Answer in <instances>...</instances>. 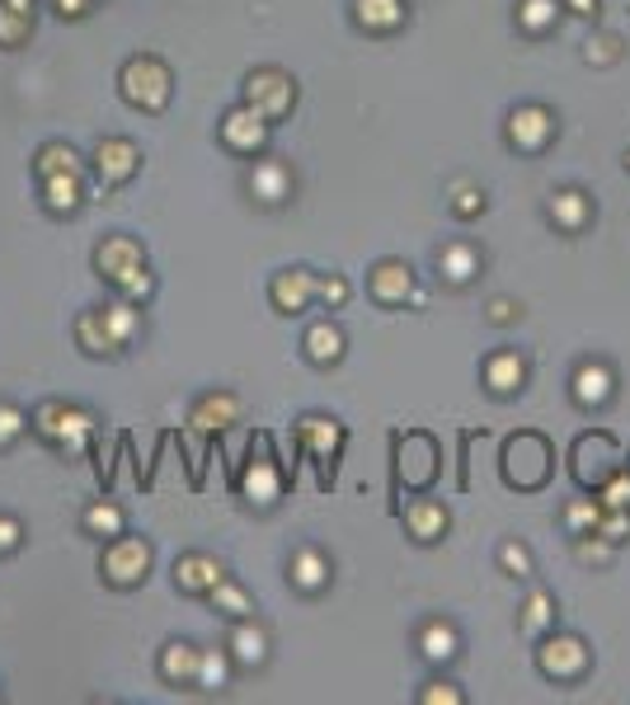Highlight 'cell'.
I'll return each instance as SVG.
<instances>
[{
    "label": "cell",
    "mask_w": 630,
    "mask_h": 705,
    "mask_svg": "<svg viewBox=\"0 0 630 705\" xmlns=\"http://www.w3.org/2000/svg\"><path fill=\"white\" fill-rule=\"evenodd\" d=\"M626 165H630V155H626Z\"/></svg>",
    "instance_id": "cell-56"
},
{
    "label": "cell",
    "mask_w": 630,
    "mask_h": 705,
    "mask_svg": "<svg viewBox=\"0 0 630 705\" xmlns=\"http://www.w3.org/2000/svg\"><path fill=\"white\" fill-rule=\"evenodd\" d=\"M90 165L81 161V151L71 142H43L33 151V174L38 180H48V174H85Z\"/></svg>",
    "instance_id": "cell-32"
},
{
    "label": "cell",
    "mask_w": 630,
    "mask_h": 705,
    "mask_svg": "<svg viewBox=\"0 0 630 705\" xmlns=\"http://www.w3.org/2000/svg\"><path fill=\"white\" fill-rule=\"evenodd\" d=\"M10 6H24V10H38V0H10Z\"/></svg>",
    "instance_id": "cell-55"
},
{
    "label": "cell",
    "mask_w": 630,
    "mask_h": 705,
    "mask_svg": "<svg viewBox=\"0 0 630 705\" xmlns=\"http://www.w3.org/2000/svg\"><path fill=\"white\" fill-rule=\"evenodd\" d=\"M583 57H588V62H598V67H612V62H621V38H617V33H598V38H588Z\"/></svg>",
    "instance_id": "cell-48"
},
{
    "label": "cell",
    "mask_w": 630,
    "mask_h": 705,
    "mask_svg": "<svg viewBox=\"0 0 630 705\" xmlns=\"http://www.w3.org/2000/svg\"><path fill=\"white\" fill-rule=\"evenodd\" d=\"M302 352H306L311 367H339L344 352H348V339H344V329L334 320H315V325H306V335H302Z\"/></svg>",
    "instance_id": "cell-28"
},
{
    "label": "cell",
    "mask_w": 630,
    "mask_h": 705,
    "mask_svg": "<svg viewBox=\"0 0 630 705\" xmlns=\"http://www.w3.org/2000/svg\"><path fill=\"white\" fill-rule=\"evenodd\" d=\"M598 537L602 541H630V508H602V522H598Z\"/></svg>",
    "instance_id": "cell-46"
},
{
    "label": "cell",
    "mask_w": 630,
    "mask_h": 705,
    "mask_svg": "<svg viewBox=\"0 0 630 705\" xmlns=\"http://www.w3.org/2000/svg\"><path fill=\"white\" fill-rule=\"evenodd\" d=\"M151 564H155V545L146 537L118 532L113 541H104V551H100V579L109 588H118V593H132V588L146 583Z\"/></svg>",
    "instance_id": "cell-8"
},
{
    "label": "cell",
    "mask_w": 630,
    "mask_h": 705,
    "mask_svg": "<svg viewBox=\"0 0 630 705\" xmlns=\"http://www.w3.org/2000/svg\"><path fill=\"white\" fill-rule=\"evenodd\" d=\"M560 6H565L569 14H583V19H593V14L602 10V0H560Z\"/></svg>",
    "instance_id": "cell-54"
},
{
    "label": "cell",
    "mask_w": 630,
    "mask_h": 705,
    "mask_svg": "<svg viewBox=\"0 0 630 705\" xmlns=\"http://www.w3.org/2000/svg\"><path fill=\"white\" fill-rule=\"evenodd\" d=\"M514 316H518V306L508 302V297H495V302H489V320H495V325H508Z\"/></svg>",
    "instance_id": "cell-53"
},
{
    "label": "cell",
    "mask_w": 630,
    "mask_h": 705,
    "mask_svg": "<svg viewBox=\"0 0 630 705\" xmlns=\"http://www.w3.org/2000/svg\"><path fill=\"white\" fill-rule=\"evenodd\" d=\"M222 579H226L222 560H212V555H203V551H189V555L174 560V588H180V593H189V597H207Z\"/></svg>",
    "instance_id": "cell-25"
},
{
    "label": "cell",
    "mask_w": 630,
    "mask_h": 705,
    "mask_svg": "<svg viewBox=\"0 0 630 705\" xmlns=\"http://www.w3.org/2000/svg\"><path fill=\"white\" fill-rule=\"evenodd\" d=\"M235 489H241V499L250 508H260V513H268V508H278L283 494H287V470L283 461L268 452V433H260L250 442V457L245 466L235 470Z\"/></svg>",
    "instance_id": "cell-7"
},
{
    "label": "cell",
    "mask_w": 630,
    "mask_h": 705,
    "mask_svg": "<svg viewBox=\"0 0 630 705\" xmlns=\"http://www.w3.org/2000/svg\"><path fill=\"white\" fill-rule=\"evenodd\" d=\"M118 94L136 113H165L174 100V75L155 52H136L118 67Z\"/></svg>",
    "instance_id": "cell-4"
},
{
    "label": "cell",
    "mask_w": 630,
    "mask_h": 705,
    "mask_svg": "<svg viewBox=\"0 0 630 705\" xmlns=\"http://www.w3.org/2000/svg\"><path fill=\"white\" fill-rule=\"evenodd\" d=\"M226 650L235 658V668H264L268 663V631L254 616L231 621V635H226Z\"/></svg>",
    "instance_id": "cell-26"
},
{
    "label": "cell",
    "mask_w": 630,
    "mask_h": 705,
    "mask_svg": "<svg viewBox=\"0 0 630 705\" xmlns=\"http://www.w3.org/2000/svg\"><path fill=\"white\" fill-rule=\"evenodd\" d=\"M29 428L43 438L52 452L62 457H81V452H94V433H100V419L90 415L81 405H67V400H43L29 415Z\"/></svg>",
    "instance_id": "cell-3"
},
{
    "label": "cell",
    "mask_w": 630,
    "mask_h": 705,
    "mask_svg": "<svg viewBox=\"0 0 630 705\" xmlns=\"http://www.w3.org/2000/svg\"><path fill=\"white\" fill-rule=\"evenodd\" d=\"M565 532H575V537H593L598 532V522H602V503L598 499H575V503H565Z\"/></svg>",
    "instance_id": "cell-41"
},
{
    "label": "cell",
    "mask_w": 630,
    "mask_h": 705,
    "mask_svg": "<svg viewBox=\"0 0 630 705\" xmlns=\"http://www.w3.org/2000/svg\"><path fill=\"white\" fill-rule=\"evenodd\" d=\"M235 423H241V396H235V390H207V396H199L189 409V428L203 442H216L222 433H231Z\"/></svg>",
    "instance_id": "cell-16"
},
{
    "label": "cell",
    "mask_w": 630,
    "mask_h": 705,
    "mask_svg": "<svg viewBox=\"0 0 630 705\" xmlns=\"http://www.w3.org/2000/svg\"><path fill=\"white\" fill-rule=\"evenodd\" d=\"M100 316H104V329L113 335L118 348H128L136 335H142V306L128 302V297H113L109 306H100Z\"/></svg>",
    "instance_id": "cell-33"
},
{
    "label": "cell",
    "mask_w": 630,
    "mask_h": 705,
    "mask_svg": "<svg viewBox=\"0 0 630 705\" xmlns=\"http://www.w3.org/2000/svg\"><path fill=\"white\" fill-rule=\"evenodd\" d=\"M118 297H128V302H136V306H146V302L155 297V273H151V264H146L142 273H132V278L118 287Z\"/></svg>",
    "instance_id": "cell-50"
},
{
    "label": "cell",
    "mask_w": 630,
    "mask_h": 705,
    "mask_svg": "<svg viewBox=\"0 0 630 705\" xmlns=\"http://www.w3.org/2000/svg\"><path fill=\"white\" fill-rule=\"evenodd\" d=\"M90 6H94V0H52V14L57 19H71V24H75V19L90 14Z\"/></svg>",
    "instance_id": "cell-52"
},
{
    "label": "cell",
    "mask_w": 630,
    "mask_h": 705,
    "mask_svg": "<svg viewBox=\"0 0 630 705\" xmlns=\"http://www.w3.org/2000/svg\"><path fill=\"white\" fill-rule=\"evenodd\" d=\"M29 433V415L10 400H0V452H10V447Z\"/></svg>",
    "instance_id": "cell-43"
},
{
    "label": "cell",
    "mask_w": 630,
    "mask_h": 705,
    "mask_svg": "<svg viewBox=\"0 0 630 705\" xmlns=\"http://www.w3.org/2000/svg\"><path fill=\"white\" fill-rule=\"evenodd\" d=\"M499 564H504V574L531 579V551H527L522 541H504V545H499Z\"/></svg>",
    "instance_id": "cell-47"
},
{
    "label": "cell",
    "mask_w": 630,
    "mask_h": 705,
    "mask_svg": "<svg viewBox=\"0 0 630 705\" xmlns=\"http://www.w3.org/2000/svg\"><path fill=\"white\" fill-rule=\"evenodd\" d=\"M241 100L250 109H260L268 123H283V117L297 109V81L283 71V67H254L245 75V94Z\"/></svg>",
    "instance_id": "cell-9"
},
{
    "label": "cell",
    "mask_w": 630,
    "mask_h": 705,
    "mask_svg": "<svg viewBox=\"0 0 630 705\" xmlns=\"http://www.w3.org/2000/svg\"><path fill=\"white\" fill-rule=\"evenodd\" d=\"M518 625H522L527 635H546V631H556V597H550L546 588H531L527 602H522Z\"/></svg>",
    "instance_id": "cell-37"
},
{
    "label": "cell",
    "mask_w": 630,
    "mask_h": 705,
    "mask_svg": "<svg viewBox=\"0 0 630 705\" xmlns=\"http://www.w3.org/2000/svg\"><path fill=\"white\" fill-rule=\"evenodd\" d=\"M268 302L278 316H306L315 306V273L311 268H278L268 283Z\"/></svg>",
    "instance_id": "cell-19"
},
{
    "label": "cell",
    "mask_w": 630,
    "mask_h": 705,
    "mask_svg": "<svg viewBox=\"0 0 630 705\" xmlns=\"http://www.w3.org/2000/svg\"><path fill=\"white\" fill-rule=\"evenodd\" d=\"M142 268H146V245L136 241V235H104V241L94 245V273H100L113 292Z\"/></svg>",
    "instance_id": "cell-15"
},
{
    "label": "cell",
    "mask_w": 630,
    "mask_h": 705,
    "mask_svg": "<svg viewBox=\"0 0 630 705\" xmlns=\"http://www.w3.org/2000/svg\"><path fill=\"white\" fill-rule=\"evenodd\" d=\"M90 170L104 188H123L142 174V146L132 136H100V146L90 155Z\"/></svg>",
    "instance_id": "cell-14"
},
{
    "label": "cell",
    "mask_w": 630,
    "mask_h": 705,
    "mask_svg": "<svg viewBox=\"0 0 630 705\" xmlns=\"http://www.w3.org/2000/svg\"><path fill=\"white\" fill-rule=\"evenodd\" d=\"M598 503H602V508H630V470H626V466L598 489Z\"/></svg>",
    "instance_id": "cell-49"
},
{
    "label": "cell",
    "mask_w": 630,
    "mask_h": 705,
    "mask_svg": "<svg viewBox=\"0 0 630 705\" xmlns=\"http://www.w3.org/2000/svg\"><path fill=\"white\" fill-rule=\"evenodd\" d=\"M419 654L433 663V668H447V663L461 654V635H457V625H451L447 616L424 621V625H419Z\"/></svg>",
    "instance_id": "cell-30"
},
{
    "label": "cell",
    "mask_w": 630,
    "mask_h": 705,
    "mask_svg": "<svg viewBox=\"0 0 630 705\" xmlns=\"http://www.w3.org/2000/svg\"><path fill=\"white\" fill-rule=\"evenodd\" d=\"M353 24L372 38H390L409 24V0H353L348 6Z\"/></svg>",
    "instance_id": "cell-22"
},
{
    "label": "cell",
    "mask_w": 630,
    "mask_h": 705,
    "mask_svg": "<svg viewBox=\"0 0 630 705\" xmlns=\"http://www.w3.org/2000/svg\"><path fill=\"white\" fill-rule=\"evenodd\" d=\"M480 371H485V390L495 400H514V396H522V386H527V358L518 348H495Z\"/></svg>",
    "instance_id": "cell-21"
},
{
    "label": "cell",
    "mask_w": 630,
    "mask_h": 705,
    "mask_svg": "<svg viewBox=\"0 0 630 705\" xmlns=\"http://www.w3.org/2000/svg\"><path fill=\"white\" fill-rule=\"evenodd\" d=\"M292 442H297V452L315 466V476H321V489H334V476H339V457L348 447V428L329 415H302L292 423Z\"/></svg>",
    "instance_id": "cell-5"
},
{
    "label": "cell",
    "mask_w": 630,
    "mask_h": 705,
    "mask_svg": "<svg viewBox=\"0 0 630 705\" xmlns=\"http://www.w3.org/2000/svg\"><path fill=\"white\" fill-rule=\"evenodd\" d=\"M499 476L508 489H518V494H537V489H546L550 476H556V447H550V438L537 433V428H518V433H508L499 447Z\"/></svg>",
    "instance_id": "cell-1"
},
{
    "label": "cell",
    "mask_w": 630,
    "mask_h": 705,
    "mask_svg": "<svg viewBox=\"0 0 630 705\" xmlns=\"http://www.w3.org/2000/svg\"><path fill=\"white\" fill-rule=\"evenodd\" d=\"M199 644L189 640H170L161 650V677L170 682V687H193V677H199Z\"/></svg>",
    "instance_id": "cell-31"
},
{
    "label": "cell",
    "mask_w": 630,
    "mask_h": 705,
    "mask_svg": "<svg viewBox=\"0 0 630 705\" xmlns=\"http://www.w3.org/2000/svg\"><path fill=\"white\" fill-rule=\"evenodd\" d=\"M588 663H593V654H588V644L579 635L546 631L537 644V673L546 682H579L588 673Z\"/></svg>",
    "instance_id": "cell-10"
},
{
    "label": "cell",
    "mask_w": 630,
    "mask_h": 705,
    "mask_svg": "<svg viewBox=\"0 0 630 705\" xmlns=\"http://www.w3.org/2000/svg\"><path fill=\"white\" fill-rule=\"evenodd\" d=\"M75 344H81V352H90V358H113V352H123L104 329L100 310H81V316H75Z\"/></svg>",
    "instance_id": "cell-34"
},
{
    "label": "cell",
    "mask_w": 630,
    "mask_h": 705,
    "mask_svg": "<svg viewBox=\"0 0 630 705\" xmlns=\"http://www.w3.org/2000/svg\"><path fill=\"white\" fill-rule=\"evenodd\" d=\"M447 207H451V217H457V222L480 217V212H485V188H476V184L457 180V184H451V198H447Z\"/></svg>",
    "instance_id": "cell-42"
},
{
    "label": "cell",
    "mask_w": 630,
    "mask_h": 705,
    "mask_svg": "<svg viewBox=\"0 0 630 705\" xmlns=\"http://www.w3.org/2000/svg\"><path fill=\"white\" fill-rule=\"evenodd\" d=\"M207 602L216 606V612H222L226 621H241V616H254V597L245 593V588L241 583H235L231 574L222 579V583H216L212 588V593H207Z\"/></svg>",
    "instance_id": "cell-38"
},
{
    "label": "cell",
    "mask_w": 630,
    "mask_h": 705,
    "mask_svg": "<svg viewBox=\"0 0 630 705\" xmlns=\"http://www.w3.org/2000/svg\"><path fill=\"white\" fill-rule=\"evenodd\" d=\"M216 136H222V146H226L231 155H264V151H268V136H273V123H268L260 109H250V104L241 100V104H231V109L222 113Z\"/></svg>",
    "instance_id": "cell-11"
},
{
    "label": "cell",
    "mask_w": 630,
    "mask_h": 705,
    "mask_svg": "<svg viewBox=\"0 0 630 705\" xmlns=\"http://www.w3.org/2000/svg\"><path fill=\"white\" fill-rule=\"evenodd\" d=\"M546 217L565 235H579L588 222H593V198H588L583 188H556V193H550V203H546Z\"/></svg>",
    "instance_id": "cell-29"
},
{
    "label": "cell",
    "mask_w": 630,
    "mask_h": 705,
    "mask_svg": "<svg viewBox=\"0 0 630 705\" xmlns=\"http://www.w3.org/2000/svg\"><path fill=\"white\" fill-rule=\"evenodd\" d=\"M81 527H85L90 537H100V541H113L118 532H128V513H123V508H118L113 499H94V503L85 508Z\"/></svg>",
    "instance_id": "cell-36"
},
{
    "label": "cell",
    "mask_w": 630,
    "mask_h": 705,
    "mask_svg": "<svg viewBox=\"0 0 630 705\" xmlns=\"http://www.w3.org/2000/svg\"><path fill=\"white\" fill-rule=\"evenodd\" d=\"M569 396H575L579 409H602L607 400L617 396V377H612V367L607 362H579V371L569 377Z\"/></svg>",
    "instance_id": "cell-23"
},
{
    "label": "cell",
    "mask_w": 630,
    "mask_h": 705,
    "mask_svg": "<svg viewBox=\"0 0 630 705\" xmlns=\"http://www.w3.org/2000/svg\"><path fill=\"white\" fill-rule=\"evenodd\" d=\"M19 545H24V522L10 518V513H0V555H14Z\"/></svg>",
    "instance_id": "cell-51"
},
{
    "label": "cell",
    "mask_w": 630,
    "mask_h": 705,
    "mask_svg": "<svg viewBox=\"0 0 630 705\" xmlns=\"http://www.w3.org/2000/svg\"><path fill=\"white\" fill-rule=\"evenodd\" d=\"M400 522H405V532L409 541H419V545H438L447 537V527H451V513H447V503L443 499H428V494H415L405 508H396Z\"/></svg>",
    "instance_id": "cell-18"
},
{
    "label": "cell",
    "mask_w": 630,
    "mask_h": 705,
    "mask_svg": "<svg viewBox=\"0 0 630 705\" xmlns=\"http://www.w3.org/2000/svg\"><path fill=\"white\" fill-rule=\"evenodd\" d=\"M480 268H485V254L470 245V241H447L438 249V278L447 287H466V283H476L480 278Z\"/></svg>",
    "instance_id": "cell-27"
},
{
    "label": "cell",
    "mask_w": 630,
    "mask_h": 705,
    "mask_svg": "<svg viewBox=\"0 0 630 705\" xmlns=\"http://www.w3.org/2000/svg\"><path fill=\"white\" fill-rule=\"evenodd\" d=\"M231 668H235L231 650H203V654H199V677H193V687H203V692H222L226 682H231Z\"/></svg>",
    "instance_id": "cell-40"
},
{
    "label": "cell",
    "mask_w": 630,
    "mask_h": 705,
    "mask_svg": "<svg viewBox=\"0 0 630 705\" xmlns=\"http://www.w3.org/2000/svg\"><path fill=\"white\" fill-rule=\"evenodd\" d=\"M565 461H569V476H575V484L583 489V494H598V489L621 470L626 452L607 428H588V433H579L575 442H569Z\"/></svg>",
    "instance_id": "cell-6"
},
{
    "label": "cell",
    "mask_w": 630,
    "mask_h": 705,
    "mask_svg": "<svg viewBox=\"0 0 630 705\" xmlns=\"http://www.w3.org/2000/svg\"><path fill=\"white\" fill-rule=\"evenodd\" d=\"M390 476L396 489L409 494H428L443 476V442L428 433V428H405V433H390Z\"/></svg>",
    "instance_id": "cell-2"
},
{
    "label": "cell",
    "mask_w": 630,
    "mask_h": 705,
    "mask_svg": "<svg viewBox=\"0 0 630 705\" xmlns=\"http://www.w3.org/2000/svg\"><path fill=\"white\" fill-rule=\"evenodd\" d=\"M33 38V10L0 0V52H19Z\"/></svg>",
    "instance_id": "cell-35"
},
{
    "label": "cell",
    "mask_w": 630,
    "mask_h": 705,
    "mask_svg": "<svg viewBox=\"0 0 630 705\" xmlns=\"http://www.w3.org/2000/svg\"><path fill=\"white\" fill-rule=\"evenodd\" d=\"M419 705H466V692L457 687V682H447V677H433V682H424Z\"/></svg>",
    "instance_id": "cell-45"
},
{
    "label": "cell",
    "mask_w": 630,
    "mask_h": 705,
    "mask_svg": "<svg viewBox=\"0 0 630 705\" xmlns=\"http://www.w3.org/2000/svg\"><path fill=\"white\" fill-rule=\"evenodd\" d=\"M245 188L260 207H287L292 193H297V174H292L283 155H254L245 170Z\"/></svg>",
    "instance_id": "cell-13"
},
{
    "label": "cell",
    "mask_w": 630,
    "mask_h": 705,
    "mask_svg": "<svg viewBox=\"0 0 630 705\" xmlns=\"http://www.w3.org/2000/svg\"><path fill=\"white\" fill-rule=\"evenodd\" d=\"M38 198H43L48 217H81L90 203V184L85 174H48V180H38Z\"/></svg>",
    "instance_id": "cell-20"
},
{
    "label": "cell",
    "mask_w": 630,
    "mask_h": 705,
    "mask_svg": "<svg viewBox=\"0 0 630 705\" xmlns=\"http://www.w3.org/2000/svg\"><path fill=\"white\" fill-rule=\"evenodd\" d=\"M504 142L518 155H541L550 142H556V113L546 104H518L504 117Z\"/></svg>",
    "instance_id": "cell-12"
},
{
    "label": "cell",
    "mask_w": 630,
    "mask_h": 705,
    "mask_svg": "<svg viewBox=\"0 0 630 705\" xmlns=\"http://www.w3.org/2000/svg\"><path fill=\"white\" fill-rule=\"evenodd\" d=\"M560 0H518V29L531 33V38H541L556 29V19H560Z\"/></svg>",
    "instance_id": "cell-39"
},
{
    "label": "cell",
    "mask_w": 630,
    "mask_h": 705,
    "mask_svg": "<svg viewBox=\"0 0 630 705\" xmlns=\"http://www.w3.org/2000/svg\"><path fill=\"white\" fill-rule=\"evenodd\" d=\"M287 579H292L297 593L315 597V593H325V588H329L334 564H329V555L321 551V545H302V551H292V560H287Z\"/></svg>",
    "instance_id": "cell-24"
},
{
    "label": "cell",
    "mask_w": 630,
    "mask_h": 705,
    "mask_svg": "<svg viewBox=\"0 0 630 705\" xmlns=\"http://www.w3.org/2000/svg\"><path fill=\"white\" fill-rule=\"evenodd\" d=\"M415 287H419V278L405 259H377L367 268V297L377 306H386V310L405 306L409 297H415Z\"/></svg>",
    "instance_id": "cell-17"
},
{
    "label": "cell",
    "mask_w": 630,
    "mask_h": 705,
    "mask_svg": "<svg viewBox=\"0 0 630 705\" xmlns=\"http://www.w3.org/2000/svg\"><path fill=\"white\" fill-rule=\"evenodd\" d=\"M353 297V287H348V278H339V273H329V278H321L315 273V302L321 306H329V310H339L344 302Z\"/></svg>",
    "instance_id": "cell-44"
}]
</instances>
